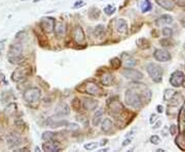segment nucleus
Here are the masks:
<instances>
[{"label":"nucleus","instance_id":"13","mask_svg":"<svg viewBox=\"0 0 185 152\" xmlns=\"http://www.w3.org/2000/svg\"><path fill=\"white\" fill-rule=\"evenodd\" d=\"M85 92L89 95L92 96H98L102 93V90L101 88L94 81H89L85 85Z\"/></svg>","mask_w":185,"mask_h":152},{"label":"nucleus","instance_id":"8","mask_svg":"<svg viewBox=\"0 0 185 152\" xmlns=\"http://www.w3.org/2000/svg\"><path fill=\"white\" fill-rule=\"evenodd\" d=\"M184 80H185V76L183 74V72L177 70V71H174L171 74L170 83H171V85L174 86V88H179V86L183 85Z\"/></svg>","mask_w":185,"mask_h":152},{"label":"nucleus","instance_id":"3","mask_svg":"<svg viewBox=\"0 0 185 152\" xmlns=\"http://www.w3.org/2000/svg\"><path fill=\"white\" fill-rule=\"evenodd\" d=\"M41 97V90L38 88H29L24 92L23 98L29 105H36Z\"/></svg>","mask_w":185,"mask_h":152},{"label":"nucleus","instance_id":"24","mask_svg":"<svg viewBox=\"0 0 185 152\" xmlns=\"http://www.w3.org/2000/svg\"><path fill=\"white\" fill-rule=\"evenodd\" d=\"M103 114H104L103 109H99L96 111V113L94 114V117H92V125L94 127H97V125L100 124V122L102 121L103 118Z\"/></svg>","mask_w":185,"mask_h":152},{"label":"nucleus","instance_id":"19","mask_svg":"<svg viewBox=\"0 0 185 152\" xmlns=\"http://www.w3.org/2000/svg\"><path fill=\"white\" fill-rule=\"evenodd\" d=\"M128 23H126V20H117V22H116V30H117V32L119 34H122V35H124V34H126V32H128Z\"/></svg>","mask_w":185,"mask_h":152},{"label":"nucleus","instance_id":"25","mask_svg":"<svg viewBox=\"0 0 185 152\" xmlns=\"http://www.w3.org/2000/svg\"><path fill=\"white\" fill-rule=\"evenodd\" d=\"M112 81H113V76L109 72L104 73V74L102 75V77H101V82H102V84L105 86H110L111 84H112Z\"/></svg>","mask_w":185,"mask_h":152},{"label":"nucleus","instance_id":"6","mask_svg":"<svg viewBox=\"0 0 185 152\" xmlns=\"http://www.w3.org/2000/svg\"><path fill=\"white\" fill-rule=\"evenodd\" d=\"M6 143H7L9 148H18L19 146L22 145V137L18 133H9L6 136Z\"/></svg>","mask_w":185,"mask_h":152},{"label":"nucleus","instance_id":"16","mask_svg":"<svg viewBox=\"0 0 185 152\" xmlns=\"http://www.w3.org/2000/svg\"><path fill=\"white\" fill-rule=\"evenodd\" d=\"M83 108L87 111H92V110H95L98 106V101L92 99V98H85L83 99Z\"/></svg>","mask_w":185,"mask_h":152},{"label":"nucleus","instance_id":"21","mask_svg":"<svg viewBox=\"0 0 185 152\" xmlns=\"http://www.w3.org/2000/svg\"><path fill=\"white\" fill-rule=\"evenodd\" d=\"M122 58H124L122 59V64H124V68H132V67H134L135 65L137 64V61L133 57H131L130 55L124 54V55L122 56Z\"/></svg>","mask_w":185,"mask_h":152},{"label":"nucleus","instance_id":"29","mask_svg":"<svg viewBox=\"0 0 185 152\" xmlns=\"http://www.w3.org/2000/svg\"><path fill=\"white\" fill-rule=\"evenodd\" d=\"M89 17L92 20H96L100 17V10L97 7H92L91 9L89 10Z\"/></svg>","mask_w":185,"mask_h":152},{"label":"nucleus","instance_id":"43","mask_svg":"<svg viewBox=\"0 0 185 152\" xmlns=\"http://www.w3.org/2000/svg\"><path fill=\"white\" fill-rule=\"evenodd\" d=\"M68 127H69V129L70 130H72V131H77V130H78V125L76 124V123H68Z\"/></svg>","mask_w":185,"mask_h":152},{"label":"nucleus","instance_id":"33","mask_svg":"<svg viewBox=\"0 0 185 152\" xmlns=\"http://www.w3.org/2000/svg\"><path fill=\"white\" fill-rule=\"evenodd\" d=\"M104 31H105L104 25H98L95 28V35H96V37H101L103 35V33H104Z\"/></svg>","mask_w":185,"mask_h":152},{"label":"nucleus","instance_id":"49","mask_svg":"<svg viewBox=\"0 0 185 152\" xmlns=\"http://www.w3.org/2000/svg\"><path fill=\"white\" fill-rule=\"evenodd\" d=\"M176 125H171V127H170V132H171L172 135H175L176 134Z\"/></svg>","mask_w":185,"mask_h":152},{"label":"nucleus","instance_id":"10","mask_svg":"<svg viewBox=\"0 0 185 152\" xmlns=\"http://www.w3.org/2000/svg\"><path fill=\"white\" fill-rule=\"evenodd\" d=\"M56 21L53 18H49V17H44L40 21V26H41L42 30L46 33H51L53 31V28H55Z\"/></svg>","mask_w":185,"mask_h":152},{"label":"nucleus","instance_id":"12","mask_svg":"<svg viewBox=\"0 0 185 152\" xmlns=\"http://www.w3.org/2000/svg\"><path fill=\"white\" fill-rule=\"evenodd\" d=\"M28 75H29V72L25 68H18L12 74V80L16 82H20L25 79Z\"/></svg>","mask_w":185,"mask_h":152},{"label":"nucleus","instance_id":"51","mask_svg":"<svg viewBox=\"0 0 185 152\" xmlns=\"http://www.w3.org/2000/svg\"><path fill=\"white\" fill-rule=\"evenodd\" d=\"M160 123H162V122H160V121H158V123H156V124H155V125H154V127H155V129H158V127H160Z\"/></svg>","mask_w":185,"mask_h":152},{"label":"nucleus","instance_id":"47","mask_svg":"<svg viewBox=\"0 0 185 152\" xmlns=\"http://www.w3.org/2000/svg\"><path fill=\"white\" fill-rule=\"evenodd\" d=\"M156 118H158V116H156L155 114H152L151 116H150V120H149V122H150V123H151V124H152V123H153L154 121L156 120Z\"/></svg>","mask_w":185,"mask_h":152},{"label":"nucleus","instance_id":"52","mask_svg":"<svg viewBox=\"0 0 185 152\" xmlns=\"http://www.w3.org/2000/svg\"><path fill=\"white\" fill-rule=\"evenodd\" d=\"M156 152H165L163 149H158V150H156Z\"/></svg>","mask_w":185,"mask_h":152},{"label":"nucleus","instance_id":"1","mask_svg":"<svg viewBox=\"0 0 185 152\" xmlns=\"http://www.w3.org/2000/svg\"><path fill=\"white\" fill-rule=\"evenodd\" d=\"M7 59L10 64L18 65L23 62V45L21 44V42H14L10 45L7 53Z\"/></svg>","mask_w":185,"mask_h":152},{"label":"nucleus","instance_id":"53","mask_svg":"<svg viewBox=\"0 0 185 152\" xmlns=\"http://www.w3.org/2000/svg\"><path fill=\"white\" fill-rule=\"evenodd\" d=\"M38 1H42V0H34V2H38Z\"/></svg>","mask_w":185,"mask_h":152},{"label":"nucleus","instance_id":"5","mask_svg":"<svg viewBox=\"0 0 185 152\" xmlns=\"http://www.w3.org/2000/svg\"><path fill=\"white\" fill-rule=\"evenodd\" d=\"M46 124L53 129H58V127H66L68 124V121L62 118V116L56 114V116H51L46 119Z\"/></svg>","mask_w":185,"mask_h":152},{"label":"nucleus","instance_id":"44","mask_svg":"<svg viewBox=\"0 0 185 152\" xmlns=\"http://www.w3.org/2000/svg\"><path fill=\"white\" fill-rule=\"evenodd\" d=\"M132 140H133V138H129V139H126V140H124V143H122V147L128 146V145L130 144L131 142H132Z\"/></svg>","mask_w":185,"mask_h":152},{"label":"nucleus","instance_id":"38","mask_svg":"<svg viewBox=\"0 0 185 152\" xmlns=\"http://www.w3.org/2000/svg\"><path fill=\"white\" fill-rule=\"evenodd\" d=\"M16 109H17V105L14 103H12V104H9L7 107H6L5 111L7 112L8 114H12L14 111H16Z\"/></svg>","mask_w":185,"mask_h":152},{"label":"nucleus","instance_id":"39","mask_svg":"<svg viewBox=\"0 0 185 152\" xmlns=\"http://www.w3.org/2000/svg\"><path fill=\"white\" fill-rule=\"evenodd\" d=\"M77 120L80 121L81 124L83 125V127H87V124H89V120H87V118L85 116H77Z\"/></svg>","mask_w":185,"mask_h":152},{"label":"nucleus","instance_id":"46","mask_svg":"<svg viewBox=\"0 0 185 152\" xmlns=\"http://www.w3.org/2000/svg\"><path fill=\"white\" fill-rule=\"evenodd\" d=\"M160 43H162L163 46H169V45H171V44H170V41L169 40H165V39H163V40L160 41Z\"/></svg>","mask_w":185,"mask_h":152},{"label":"nucleus","instance_id":"40","mask_svg":"<svg viewBox=\"0 0 185 152\" xmlns=\"http://www.w3.org/2000/svg\"><path fill=\"white\" fill-rule=\"evenodd\" d=\"M72 107L74 108L76 111H79V109H80V102H79V100L77 99V98H75L74 100H73L72 102Z\"/></svg>","mask_w":185,"mask_h":152},{"label":"nucleus","instance_id":"34","mask_svg":"<svg viewBox=\"0 0 185 152\" xmlns=\"http://www.w3.org/2000/svg\"><path fill=\"white\" fill-rule=\"evenodd\" d=\"M141 9L143 12H147L151 9V4H150V2L148 0H144L143 4L141 5Z\"/></svg>","mask_w":185,"mask_h":152},{"label":"nucleus","instance_id":"32","mask_svg":"<svg viewBox=\"0 0 185 152\" xmlns=\"http://www.w3.org/2000/svg\"><path fill=\"white\" fill-rule=\"evenodd\" d=\"M55 133H53V132H44L43 134H42V140L43 141H53V138H55Z\"/></svg>","mask_w":185,"mask_h":152},{"label":"nucleus","instance_id":"41","mask_svg":"<svg viewBox=\"0 0 185 152\" xmlns=\"http://www.w3.org/2000/svg\"><path fill=\"white\" fill-rule=\"evenodd\" d=\"M150 142H151L152 144H154V145L160 144V137H158V136H156V135H153V136H151V137H150Z\"/></svg>","mask_w":185,"mask_h":152},{"label":"nucleus","instance_id":"11","mask_svg":"<svg viewBox=\"0 0 185 152\" xmlns=\"http://www.w3.org/2000/svg\"><path fill=\"white\" fill-rule=\"evenodd\" d=\"M153 57L158 62H168V61L171 60L170 53L163 48H156L153 53Z\"/></svg>","mask_w":185,"mask_h":152},{"label":"nucleus","instance_id":"18","mask_svg":"<svg viewBox=\"0 0 185 152\" xmlns=\"http://www.w3.org/2000/svg\"><path fill=\"white\" fill-rule=\"evenodd\" d=\"M53 31H55V35L59 38H62L65 36L66 33V28L62 22H57L55 24V28H53Z\"/></svg>","mask_w":185,"mask_h":152},{"label":"nucleus","instance_id":"2","mask_svg":"<svg viewBox=\"0 0 185 152\" xmlns=\"http://www.w3.org/2000/svg\"><path fill=\"white\" fill-rule=\"evenodd\" d=\"M124 101L129 106L135 108V109H140L143 105V100H142L141 96L138 95L133 90H128L126 92Z\"/></svg>","mask_w":185,"mask_h":152},{"label":"nucleus","instance_id":"7","mask_svg":"<svg viewBox=\"0 0 185 152\" xmlns=\"http://www.w3.org/2000/svg\"><path fill=\"white\" fill-rule=\"evenodd\" d=\"M122 75L126 78V79H130L132 81H139V80H142L144 77L143 73L139 70H136V69H132V68H126L124 71H122Z\"/></svg>","mask_w":185,"mask_h":152},{"label":"nucleus","instance_id":"17","mask_svg":"<svg viewBox=\"0 0 185 152\" xmlns=\"http://www.w3.org/2000/svg\"><path fill=\"white\" fill-rule=\"evenodd\" d=\"M109 109H110L111 114L113 115H118L121 113V111L124 110V107H122L121 103L118 101H112L110 104H109Z\"/></svg>","mask_w":185,"mask_h":152},{"label":"nucleus","instance_id":"26","mask_svg":"<svg viewBox=\"0 0 185 152\" xmlns=\"http://www.w3.org/2000/svg\"><path fill=\"white\" fill-rule=\"evenodd\" d=\"M175 142H176V144H177V146L179 147L182 151H185V135L184 134L178 136L177 138H176Z\"/></svg>","mask_w":185,"mask_h":152},{"label":"nucleus","instance_id":"27","mask_svg":"<svg viewBox=\"0 0 185 152\" xmlns=\"http://www.w3.org/2000/svg\"><path fill=\"white\" fill-rule=\"evenodd\" d=\"M137 45H138V47L141 49H146L150 46L149 41H148L146 38H140L139 40L137 41Z\"/></svg>","mask_w":185,"mask_h":152},{"label":"nucleus","instance_id":"14","mask_svg":"<svg viewBox=\"0 0 185 152\" xmlns=\"http://www.w3.org/2000/svg\"><path fill=\"white\" fill-rule=\"evenodd\" d=\"M42 149L46 152H57L61 150V147L58 143L53 142V141H46V143L42 144Z\"/></svg>","mask_w":185,"mask_h":152},{"label":"nucleus","instance_id":"20","mask_svg":"<svg viewBox=\"0 0 185 152\" xmlns=\"http://www.w3.org/2000/svg\"><path fill=\"white\" fill-rule=\"evenodd\" d=\"M172 23H173V18L170 14H163L155 22L156 26H158V27H163L165 25H170Z\"/></svg>","mask_w":185,"mask_h":152},{"label":"nucleus","instance_id":"28","mask_svg":"<svg viewBox=\"0 0 185 152\" xmlns=\"http://www.w3.org/2000/svg\"><path fill=\"white\" fill-rule=\"evenodd\" d=\"M184 113H185V110L183 109V108H182V109H181V112H180V114H179V127H180V130H181V132H184V131H185Z\"/></svg>","mask_w":185,"mask_h":152},{"label":"nucleus","instance_id":"36","mask_svg":"<svg viewBox=\"0 0 185 152\" xmlns=\"http://www.w3.org/2000/svg\"><path fill=\"white\" fill-rule=\"evenodd\" d=\"M98 143L97 142H91V143H87V144L85 145V149H87V150H95V149H97V147H98Z\"/></svg>","mask_w":185,"mask_h":152},{"label":"nucleus","instance_id":"23","mask_svg":"<svg viewBox=\"0 0 185 152\" xmlns=\"http://www.w3.org/2000/svg\"><path fill=\"white\" fill-rule=\"evenodd\" d=\"M112 127H113V123H112V120H111L110 118H105L104 120L102 121V125H101V130H102V132H104V133H109V132L112 130Z\"/></svg>","mask_w":185,"mask_h":152},{"label":"nucleus","instance_id":"22","mask_svg":"<svg viewBox=\"0 0 185 152\" xmlns=\"http://www.w3.org/2000/svg\"><path fill=\"white\" fill-rule=\"evenodd\" d=\"M155 2L167 10H173L174 6H175V3H174L173 0H155Z\"/></svg>","mask_w":185,"mask_h":152},{"label":"nucleus","instance_id":"31","mask_svg":"<svg viewBox=\"0 0 185 152\" xmlns=\"http://www.w3.org/2000/svg\"><path fill=\"white\" fill-rule=\"evenodd\" d=\"M174 94H175V90H171V88H168V90H165V94H163V100L165 101H170V100L173 98Z\"/></svg>","mask_w":185,"mask_h":152},{"label":"nucleus","instance_id":"35","mask_svg":"<svg viewBox=\"0 0 185 152\" xmlns=\"http://www.w3.org/2000/svg\"><path fill=\"white\" fill-rule=\"evenodd\" d=\"M111 65H112L113 69H119V67L121 66V61L119 60V59L117 58H114L111 60Z\"/></svg>","mask_w":185,"mask_h":152},{"label":"nucleus","instance_id":"30","mask_svg":"<svg viewBox=\"0 0 185 152\" xmlns=\"http://www.w3.org/2000/svg\"><path fill=\"white\" fill-rule=\"evenodd\" d=\"M115 10H116V7L115 6H113L112 4H108V5L104 7V12L107 14V16H112V14L115 12Z\"/></svg>","mask_w":185,"mask_h":152},{"label":"nucleus","instance_id":"42","mask_svg":"<svg viewBox=\"0 0 185 152\" xmlns=\"http://www.w3.org/2000/svg\"><path fill=\"white\" fill-rule=\"evenodd\" d=\"M85 2L83 0H77L74 4H73V8H79L81 6H85Z\"/></svg>","mask_w":185,"mask_h":152},{"label":"nucleus","instance_id":"45","mask_svg":"<svg viewBox=\"0 0 185 152\" xmlns=\"http://www.w3.org/2000/svg\"><path fill=\"white\" fill-rule=\"evenodd\" d=\"M4 43H6V39H2V40L0 41V54L2 53V51H3V48H4Z\"/></svg>","mask_w":185,"mask_h":152},{"label":"nucleus","instance_id":"9","mask_svg":"<svg viewBox=\"0 0 185 152\" xmlns=\"http://www.w3.org/2000/svg\"><path fill=\"white\" fill-rule=\"evenodd\" d=\"M73 40L79 45L85 44V43H87L85 32H83L82 28H81L80 26H76V27L73 29Z\"/></svg>","mask_w":185,"mask_h":152},{"label":"nucleus","instance_id":"37","mask_svg":"<svg viewBox=\"0 0 185 152\" xmlns=\"http://www.w3.org/2000/svg\"><path fill=\"white\" fill-rule=\"evenodd\" d=\"M163 36H165L167 38H169L173 35V30L169 27H165L163 29Z\"/></svg>","mask_w":185,"mask_h":152},{"label":"nucleus","instance_id":"50","mask_svg":"<svg viewBox=\"0 0 185 152\" xmlns=\"http://www.w3.org/2000/svg\"><path fill=\"white\" fill-rule=\"evenodd\" d=\"M163 111V107L162 105H158V113H162Z\"/></svg>","mask_w":185,"mask_h":152},{"label":"nucleus","instance_id":"48","mask_svg":"<svg viewBox=\"0 0 185 152\" xmlns=\"http://www.w3.org/2000/svg\"><path fill=\"white\" fill-rule=\"evenodd\" d=\"M179 6H185V0H175Z\"/></svg>","mask_w":185,"mask_h":152},{"label":"nucleus","instance_id":"4","mask_svg":"<svg viewBox=\"0 0 185 152\" xmlns=\"http://www.w3.org/2000/svg\"><path fill=\"white\" fill-rule=\"evenodd\" d=\"M146 69H147L148 74H149V76L154 82L158 83V82H160L163 80V71L160 65L155 64V63H148L146 65Z\"/></svg>","mask_w":185,"mask_h":152},{"label":"nucleus","instance_id":"15","mask_svg":"<svg viewBox=\"0 0 185 152\" xmlns=\"http://www.w3.org/2000/svg\"><path fill=\"white\" fill-rule=\"evenodd\" d=\"M55 113L59 116H67L70 113V108L69 106L67 105L66 103H61L56 107L55 109Z\"/></svg>","mask_w":185,"mask_h":152}]
</instances>
